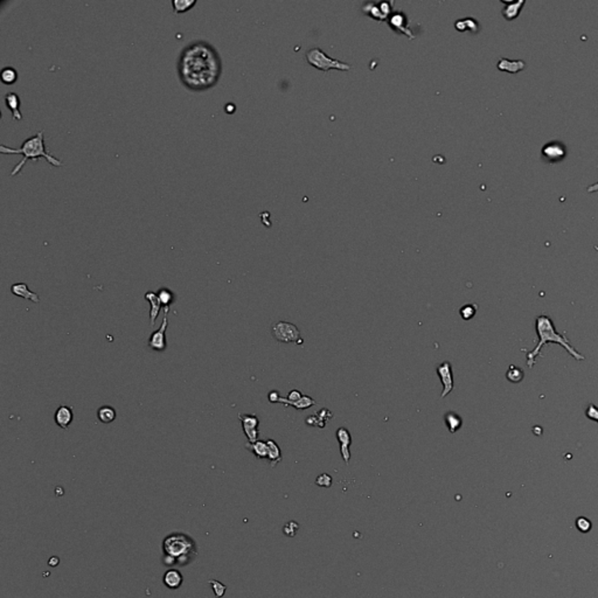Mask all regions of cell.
I'll return each mask as SVG.
<instances>
[{"instance_id":"cell-39","label":"cell","mask_w":598,"mask_h":598,"mask_svg":"<svg viewBox=\"0 0 598 598\" xmlns=\"http://www.w3.org/2000/svg\"><path fill=\"white\" fill-rule=\"evenodd\" d=\"M281 397L282 396L277 390H272V392H270L269 394H268V400H269V402H271V403H278L280 402Z\"/></svg>"},{"instance_id":"cell-34","label":"cell","mask_w":598,"mask_h":598,"mask_svg":"<svg viewBox=\"0 0 598 598\" xmlns=\"http://www.w3.org/2000/svg\"><path fill=\"white\" fill-rule=\"evenodd\" d=\"M315 484L319 488H331L332 484H333V478L330 475L329 473H321L319 474L317 477V479H315Z\"/></svg>"},{"instance_id":"cell-32","label":"cell","mask_w":598,"mask_h":598,"mask_svg":"<svg viewBox=\"0 0 598 598\" xmlns=\"http://www.w3.org/2000/svg\"><path fill=\"white\" fill-rule=\"evenodd\" d=\"M477 310L478 306L475 305V304H466V305L460 307L459 315L464 320H470V319L474 317L475 313H477Z\"/></svg>"},{"instance_id":"cell-2","label":"cell","mask_w":598,"mask_h":598,"mask_svg":"<svg viewBox=\"0 0 598 598\" xmlns=\"http://www.w3.org/2000/svg\"><path fill=\"white\" fill-rule=\"evenodd\" d=\"M535 330H536L539 341H537L536 347L532 352L527 353V366L529 368H533L536 362L537 357H541V349L546 346L547 344H557L562 346L569 354L571 355L575 360L577 361H584L585 357L581 354L579 351H576L575 347L571 346L570 341L567 338L566 333L561 334L555 330L554 323L551 318L547 315H541L536 318L535 321Z\"/></svg>"},{"instance_id":"cell-5","label":"cell","mask_w":598,"mask_h":598,"mask_svg":"<svg viewBox=\"0 0 598 598\" xmlns=\"http://www.w3.org/2000/svg\"><path fill=\"white\" fill-rule=\"evenodd\" d=\"M306 60L310 64L315 67L319 70H323L324 73H327L331 69L343 70L347 72L351 69V65L345 63V62L339 61V60L332 59L327 56L320 48H312L306 53Z\"/></svg>"},{"instance_id":"cell-22","label":"cell","mask_w":598,"mask_h":598,"mask_svg":"<svg viewBox=\"0 0 598 598\" xmlns=\"http://www.w3.org/2000/svg\"><path fill=\"white\" fill-rule=\"evenodd\" d=\"M278 403H283L285 407H293V408H296L298 410H306V409L311 408L312 406H315L317 402H315L312 397L307 396V395H303V397H301L300 400L296 401V402H289L286 398L281 397L280 402Z\"/></svg>"},{"instance_id":"cell-28","label":"cell","mask_w":598,"mask_h":598,"mask_svg":"<svg viewBox=\"0 0 598 598\" xmlns=\"http://www.w3.org/2000/svg\"><path fill=\"white\" fill-rule=\"evenodd\" d=\"M478 27H479V25H478V22L475 21L473 18L460 19L456 22V28H457V31H459V32L471 31V32L477 33Z\"/></svg>"},{"instance_id":"cell-16","label":"cell","mask_w":598,"mask_h":598,"mask_svg":"<svg viewBox=\"0 0 598 598\" xmlns=\"http://www.w3.org/2000/svg\"><path fill=\"white\" fill-rule=\"evenodd\" d=\"M11 292H12V295L16 296V297L28 299V300L33 301V303H35V304L40 303V297L38 293L31 291L30 287H28L26 283L13 284V285L11 286Z\"/></svg>"},{"instance_id":"cell-36","label":"cell","mask_w":598,"mask_h":598,"mask_svg":"<svg viewBox=\"0 0 598 598\" xmlns=\"http://www.w3.org/2000/svg\"><path fill=\"white\" fill-rule=\"evenodd\" d=\"M576 527L582 533H588L591 529V521L588 520L584 517H581L576 520Z\"/></svg>"},{"instance_id":"cell-6","label":"cell","mask_w":598,"mask_h":598,"mask_svg":"<svg viewBox=\"0 0 598 598\" xmlns=\"http://www.w3.org/2000/svg\"><path fill=\"white\" fill-rule=\"evenodd\" d=\"M271 334L273 339L278 343L291 344L296 343L298 345L303 344V338L300 335V331L295 324L289 321H277L271 326Z\"/></svg>"},{"instance_id":"cell-26","label":"cell","mask_w":598,"mask_h":598,"mask_svg":"<svg viewBox=\"0 0 598 598\" xmlns=\"http://www.w3.org/2000/svg\"><path fill=\"white\" fill-rule=\"evenodd\" d=\"M116 410L111 406H102L97 410V418L101 423L109 424L116 420Z\"/></svg>"},{"instance_id":"cell-30","label":"cell","mask_w":598,"mask_h":598,"mask_svg":"<svg viewBox=\"0 0 598 598\" xmlns=\"http://www.w3.org/2000/svg\"><path fill=\"white\" fill-rule=\"evenodd\" d=\"M0 79H1V82L4 84L11 85L16 83V79H18V72L13 67H5L2 68L1 73H0Z\"/></svg>"},{"instance_id":"cell-9","label":"cell","mask_w":598,"mask_h":598,"mask_svg":"<svg viewBox=\"0 0 598 598\" xmlns=\"http://www.w3.org/2000/svg\"><path fill=\"white\" fill-rule=\"evenodd\" d=\"M238 420L241 421L242 429H243L244 435L247 436L249 443L257 442L258 438V425H260V420L255 414H238Z\"/></svg>"},{"instance_id":"cell-21","label":"cell","mask_w":598,"mask_h":598,"mask_svg":"<svg viewBox=\"0 0 598 598\" xmlns=\"http://www.w3.org/2000/svg\"><path fill=\"white\" fill-rule=\"evenodd\" d=\"M246 449L252 452L256 458L258 459H268L269 456V449H268V444L264 441H257L255 443H247Z\"/></svg>"},{"instance_id":"cell-24","label":"cell","mask_w":598,"mask_h":598,"mask_svg":"<svg viewBox=\"0 0 598 598\" xmlns=\"http://www.w3.org/2000/svg\"><path fill=\"white\" fill-rule=\"evenodd\" d=\"M525 68V62L522 61H511L507 59H500L498 62V69L503 70V72L508 73H518Z\"/></svg>"},{"instance_id":"cell-37","label":"cell","mask_w":598,"mask_h":598,"mask_svg":"<svg viewBox=\"0 0 598 598\" xmlns=\"http://www.w3.org/2000/svg\"><path fill=\"white\" fill-rule=\"evenodd\" d=\"M585 415L588 418L596 421V422L598 423V408L595 406V404H592V403L589 404L588 408H586Z\"/></svg>"},{"instance_id":"cell-27","label":"cell","mask_w":598,"mask_h":598,"mask_svg":"<svg viewBox=\"0 0 598 598\" xmlns=\"http://www.w3.org/2000/svg\"><path fill=\"white\" fill-rule=\"evenodd\" d=\"M157 296H158L159 301H160L161 305H163L164 310L170 309V306L172 305L175 300L174 292H173L172 290L167 289V287H161V289H159L158 291H157Z\"/></svg>"},{"instance_id":"cell-38","label":"cell","mask_w":598,"mask_h":598,"mask_svg":"<svg viewBox=\"0 0 598 598\" xmlns=\"http://www.w3.org/2000/svg\"><path fill=\"white\" fill-rule=\"evenodd\" d=\"M303 397V395H301V393L299 392V390H291V392L289 393V395H287V397H285L289 402H296V401L300 400V398Z\"/></svg>"},{"instance_id":"cell-7","label":"cell","mask_w":598,"mask_h":598,"mask_svg":"<svg viewBox=\"0 0 598 598\" xmlns=\"http://www.w3.org/2000/svg\"><path fill=\"white\" fill-rule=\"evenodd\" d=\"M169 312H170V309L164 310V318H163V323H161V326L159 327L158 330H156V331L151 334V337L149 339V344H147V346L156 352H164L167 347L166 330H167V315H169Z\"/></svg>"},{"instance_id":"cell-31","label":"cell","mask_w":598,"mask_h":598,"mask_svg":"<svg viewBox=\"0 0 598 598\" xmlns=\"http://www.w3.org/2000/svg\"><path fill=\"white\" fill-rule=\"evenodd\" d=\"M506 378H507L509 382L519 383L523 380V378H525V373H523L522 369L519 368V367L511 364V366L508 367L507 373H506Z\"/></svg>"},{"instance_id":"cell-1","label":"cell","mask_w":598,"mask_h":598,"mask_svg":"<svg viewBox=\"0 0 598 598\" xmlns=\"http://www.w3.org/2000/svg\"><path fill=\"white\" fill-rule=\"evenodd\" d=\"M179 81L193 93L214 88L220 79L223 64L218 49L205 40H196L185 46L176 63Z\"/></svg>"},{"instance_id":"cell-35","label":"cell","mask_w":598,"mask_h":598,"mask_svg":"<svg viewBox=\"0 0 598 598\" xmlns=\"http://www.w3.org/2000/svg\"><path fill=\"white\" fill-rule=\"evenodd\" d=\"M299 529V525L297 521H289V522L285 523V526L283 527V533L286 535V536L289 537H293L296 536V534H297Z\"/></svg>"},{"instance_id":"cell-23","label":"cell","mask_w":598,"mask_h":598,"mask_svg":"<svg viewBox=\"0 0 598 598\" xmlns=\"http://www.w3.org/2000/svg\"><path fill=\"white\" fill-rule=\"evenodd\" d=\"M504 4H506V7L504 8L503 11V16H505L507 20H514L517 18L518 16H519V13L521 12V8H522L523 5H525V1L523 0H520V1H503Z\"/></svg>"},{"instance_id":"cell-19","label":"cell","mask_w":598,"mask_h":598,"mask_svg":"<svg viewBox=\"0 0 598 598\" xmlns=\"http://www.w3.org/2000/svg\"><path fill=\"white\" fill-rule=\"evenodd\" d=\"M145 299H146L147 301L150 303V319H151V326H153L156 324L157 318L159 317V313L161 311V303L159 301L158 296H157V292L153 291H147L145 293Z\"/></svg>"},{"instance_id":"cell-4","label":"cell","mask_w":598,"mask_h":598,"mask_svg":"<svg viewBox=\"0 0 598 598\" xmlns=\"http://www.w3.org/2000/svg\"><path fill=\"white\" fill-rule=\"evenodd\" d=\"M163 565L173 567H185L192 563L198 556V546L189 534L182 532H173L163 540Z\"/></svg>"},{"instance_id":"cell-13","label":"cell","mask_w":598,"mask_h":598,"mask_svg":"<svg viewBox=\"0 0 598 598\" xmlns=\"http://www.w3.org/2000/svg\"><path fill=\"white\" fill-rule=\"evenodd\" d=\"M74 420V411L70 407L61 404L54 414V421L60 428L67 430Z\"/></svg>"},{"instance_id":"cell-25","label":"cell","mask_w":598,"mask_h":598,"mask_svg":"<svg viewBox=\"0 0 598 598\" xmlns=\"http://www.w3.org/2000/svg\"><path fill=\"white\" fill-rule=\"evenodd\" d=\"M266 442L268 444V449H269V456H268V459H269L271 468H275L278 463L282 462L281 448L273 440H268L266 441Z\"/></svg>"},{"instance_id":"cell-14","label":"cell","mask_w":598,"mask_h":598,"mask_svg":"<svg viewBox=\"0 0 598 598\" xmlns=\"http://www.w3.org/2000/svg\"><path fill=\"white\" fill-rule=\"evenodd\" d=\"M388 24L389 26L394 31H396V32L406 34V35L409 36V39H414V35H412V33L409 31L408 20H407V16L404 13L398 12L390 16L388 19Z\"/></svg>"},{"instance_id":"cell-20","label":"cell","mask_w":598,"mask_h":598,"mask_svg":"<svg viewBox=\"0 0 598 598\" xmlns=\"http://www.w3.org/2000/svg\"><path fill=\"white\" fill-rule=\"evenodd\" d=\"M444 423L450 434H456L463 425V418L455 411H449L444 415Z\"/></svg>"},{"instance_id":"cell-12","label":"cell","mask_w":598,"mask_h":598,"mask_svg":"<svg viewBox=\"0 0 598 598\" xmlns=\"http://www.w3.org/2000/svg\"><path fill=\"white\" fill-rule=\"evenodd\" d=\"M335 435H337V440L339 444H340L341 457H343L345 463L348 464L349 460H351V451H349V448H351L352 444V436L346 428H339Z\"/></svg>"},{"instance_id":"cell-10","label":"cell","mask_w":598,"mask_h":598,"mask_svg":"<svg viewBox=\"0 0 598 598\" xmlns=\"http://www.w3.org/2000/svg\"><path fill=\"white\" fill-rule=\"evenodd\" d=\"M436 372H437L438 378H440L441 382H442V386H443V390H442V393H441V397L444 398L448 396L450 393H451L455 388V381H454V374H452L451 363H450L449 361H444V362H442L440 366L437 367Z\"/></svg>"},{"instance_id":"cell-11","label":"cell","mask_w":598,"mask_h":598,"mask_svg":"<svg viewBox=\"0 0 598 598\" xmlns=\"http://www.w3.org/2000/svg\"><path fill=\"white\" fill-rule=\"evenodd\" d=\"M394 2H380V4H374V2H368L363 6V12L369 16L371 18L375 20H386L389 16L392 6Z\"/></svg>"},{"instance_id":"cell-40","label":"cell","mask_w":598,"mask_h":598,"mask_svg":"<svg viewBox=\"0 0 598 598\" xmlns=\"http://www.w3.org/2000/svg\"><path fill=\"white\" fill-rule=\"evenodd\" d=\"M596 190H598V184L594 185V186H590L588 189V192H596Z\"/></svg>"},{"instance_id":"cell-8","label":"cell","mask_w":598,"mask_h":598,"mask_svg":"<svg viewBox=\"0 0 598 598\" xmlns=\"http://www.w3.org/2000/svg\"><path fill=\"white\" fill-rule=\"evenodd\" d=\"M566 155V146L557 141L546 144L545 146L542 147V150H541V157H542L543 160L551 164L559 163V161L563 160Z\"/></svg>"},{"instance_id":"cell-29","label":"cell","mask_w":598,"mask_h":598,"mask_svg":"<svg viewBox=\"0 0 598 598\" xmlns=\"http://www.w3.org/2000/svg\"><path fill=\"white\" fill-rule=\"evenodd\" d=\"M194 5H196V0H173L172 1L173 12L176 14L189 12Z\"/></svg>"},{"instance_id":"cell-15","label":"cell","mask_w":598,"mask_h":598,"mask_svg":"<svg viewBox=\"0 0 598 598\" xmlns=\"http://www.w3.org/2000/svg\"><path fill=\"white\" fill-rule=\"evenodd\" d=\"M163 582L166 588L171 589V590H176V589H179L182 585L184 577H182L181 572L176 568H170L169 570H166V572L164 574Z\"/></svg>"},{"instance_id":"cell-17","label":"cell","mask_w":598,"mask_h":598,"mask_svg":"<svg viewBox=\"0 0 598 598\" xmlns=\"http://www.w3.org/2000/svg\"><path fill=\"white\" fill-rule=\"evenodd\" d=\"M20 97L18 94L16 93H7L5 95V104H6L7 109L12 112V118L16 121H21L22 113L20 110Z\"/></svg>"},{"instance_id":"cell-3","label":"cell","mask_w":598,"mask_h":598,"mask_svg":"<svg viewBox=\"0 0 598 598\" xmlns=\"http://www.w3.org/2000/svg\"><path fill=\"white\" fill-rule=\"evenodd\" d=\"M0 152L4 155H20L22 156V159L18 164L14 166V169L11 172V176L16 175L25 166V164L28 160L38 161L40 158H45L52 166L54 167H61L63 163L58 158L52 156L48 151L47 146L45 144V132L44 130L39 131L38 133L30 137V138L25 139L18 149H13V147H7L5 145L0 146Z\"/></svg>"},{"instance_id":"cell-33","label":"cell","mask_w":598,"mask_h":598,"mask_svg":"<svg viewBox=\"0 0 598 598\" xmlns=\"http://www.w3.org/2000/svg\"><path fill=\"white\" fill-rule=\"evenodd\" d=\"M208 583L212 585L213 592H214L216 598H222L224 596V594H226V590H227V586L224 585L223 583H221L220 581H216V580H208Z\"/></svg>"},{"instance_id":"cell-18","label":"cell","mask_w":598,"mask_h":598,"mask_svg":"<svg viewBox=\"0 0 598 598\" xmlns=\"http://www.w3.org/2000/svg\"><path fill=\"white\" fill-rule=\"evenodd\" d=\"M331 418H333V412L330 411L329 409H323L318 411L317 414L311 415L306 418V424L309 426H318V428H325L326 423L329 422Z\"/></svg>"}]
</instances>
